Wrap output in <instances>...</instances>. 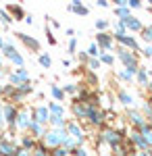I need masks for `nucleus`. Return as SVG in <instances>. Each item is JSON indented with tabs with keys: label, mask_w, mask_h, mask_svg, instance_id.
Instances as JSON below:
<instances>
[{
	"label": "nucleus",
	"mask_w": 152,
	"mask_h": 156,
	"mask_svg": "<svg viewBox=\"0 0 152 156\" xmlns=\"http://www.w3.org/2000/svg\"><path fill=\"white\" fill-rule=\"evenodd\" d=\"M48 121V110L46 108H38V123H46Z\"/></svg>",
	"instance_id": "nucleus-1"
},
{
	"label": "nucleus",
	"mask_w": 152,
	"mask_h": 156,
	"mask_svg": "<svg viewBox=\"0 0 152 156\" xmlns=\"http://www.w3.org/2000/svg\"><path fill=\"white\" fill-rule=\"evenodd\" d=\"M117 40H121L123 44H127V46H131V48H136V42H133V37H125L123 34H117Z\"/></svg>",
	"instance_id": "nucleus-2"
},
{
	"label": "nucleus",
	"mask_w": 152,
	"mask_h": 156,
	"mask_svg": "<svg viewBox=\"0 0 152 156\" xmlns=\"http://www.w3.org/2000/svg\"><path fill=\"white\" fill-rule=\"evenodd\" d=\"M106 140H108L110 144H117V142H119V135L115 131H106Z\"/></svg>",
	"instance_id": "nucleus-3"
},
{
	"label": "nucleus",
	"mask_w": 152,
	"mask_h": 156,
	"mask_svg": "<svg viewBox=\"0 0 152 156\" xmlns=\"http://www.w3.org/2000/svg\"><path fill=\"white\" fill-rule=\"evenodd\" d=\"M69 131L73 133V135H75L77 140H81V137H83V135H81V131H79V127H77V125H71V127H69Z\"/></svg>",
	"instance_id": "nucleus-4"
},
{
	"label": "nucleus",
	"mask_w": 152,
	"mask_h": 156,
	"mask_svg": "<svg viewBox=\"0 0 152 156\" xmlns=\"http://www.w3.org/2000/svg\"><path fill=\"white\" fill-rule=\"evenodd\" d=\"M125 25L131 27V29H140V23H138L136 19H125Z\"/></svg>",
	"instance_id": "nucleus-5"
},
{
	"label": "nucleus",
	"mask_w": 152,
	"mask_h": 156,
	"mask_svg": "<svg viewBox=\"0 0 152 156\" xmlns=\"http://www.w3.org/2000/svg\"><path fill=\"white\" fill-rule=\"evenodd\" d=\"M119 98L123 100V104H131V102H133V98L129 96V94H125V92H121V94H119Z\"/></svg>",
	"instance_id": "nucleus-6"
},
{
	"label": "nucleus",
	"mask_w": 152,
	"mask_h": 156,
	"mask_svg": "<svg viewBox=\"0 0 152 156\" xmlns=\"http://www.w3.org/2000/svg\"><path fill=\"white\" fill-rule=\"evenodd\" d=\"M90 119H92L94 123H100V115H98L94 108H90Z\"/></svg>",
	"instance_id": "nucleus-7"
},
{
	"label": "nucleus",
	"mask_w": 152,
	"mask_h": 156,
	"mask_svg": "<svg viewBox=\"0 0 152 156\" xmlns=\"http://www.w3.org/2000/svg\"><path fill=\"white\" fill-rule=\"evenodd\" d=\"M73 11H75V12H79V15H88V9H83V6H77V4L73 6Z\"/></svg>",
	"instance_id": "nucleus-8"
},
{
	"label": "nucleus",
	"mask_w": 152,
	"mask_h": 156,
	"mask_svg": "<svg viewBox=\"0 0 152 156\" xmlns=\"http://www.w3.org/2000/svg\"><path fill=\"white\" fill-rule=\"evenodd\" d=\"M144 137H146V144H152V131L144 129Z\"/></svg>",
	"instance_id": "nucleus-9"
},
{
	"label": "nucleus",
	"mask_w": 152,
	"mask_h": 156,
	"mask_svg": "<svg viewBox=\"0 0 152 156\" xmlns=\"http://www.w3.org/2000/svg\"><path fill=\"white\" fill-rule=\"evenodd\" d=\"M6 119H9V123H15V112H13L11 108L6 110Z\"/></svg>",
	"instance_id": "nucleus-10"
},
{
	"label": "nucleus",
	"mask_w": 152,
	"mask_h": 156,
	"mask_svg": "<svg viewBox=\"0 0 152 156\" xmlns=\"http://www.w3.org/2000/svg\"><path fill=\"white\" fill-rule=\"evenodd\" d=\"M2 150H4V154H9V156L13 154V148H11L9 144H2Z\"/></svg>",
	"instance_id": "nucleus-11"
},
{
	"label": "nucleus",
	"mask_w": 152,
	"mask_h": 156,
	"mask_svg": "<svg viewBox=\"0 0 152 156\" xmlns=\"http://www.w3.org/2000/svg\"><path fill=\"white\" fill-rule=\"evenodd\" d=\"M40 62H42L44 67H50V58H48V56H40Z\"/></svg>",
	"instance_id": "nucleus-12"
},
{
	"label": "nucleus",
	"mask_w": 152,
	"mask_h": 156,
	"mask_svg": "<svg viewBox=\"0 0 152 156\" xmlns=\"http://www.w3.org/2000/svg\"><path fill=\"white\" fill-rule=\"evenodd\" d=\"M88 52H90V54H92V56H96V54H98V48H96V44H92V46H90V50H88Z\"/></svg>",
	"instance_id": "nucleus-13"
},
{
	"label": "nucleus",
	"mask_w": 152,
	"mask_h": 156,
	"mask_svg": "<svg viewBox=\"0 0 152 156\" xmlns=\"http://www.w3.org/2000/svg\"><path fill=\"white\" fill-rule=\"evenodd\" d=\"M52 123H54L56 127H60V125H63V119H60V117H52Z\"/></svg>",
	"instance_id": "nucleus-14"
},
{
	"label": "nucleus",
	"mask_w": 152,
	"mask_h": 156,
	"mask_svg": "<svg viewBox=\"0 0 152 156\" xmlns=\"http://www.w3.org/2000/svg\"><path fill=\"white\" fill-rule=\"evenodd\" d=\"M52 94H54L56 98H60V96H63V94H60V90H59V87H52Z\"/></svg>",
	"instance_id": "nucleus-15"
},
{
	"label": "nucleus",
	"mask_w": 152,
	"mask_h": 156,
	"mask_svg": "<svg viewBox=\"0 0 152 156\" xmlns=\"http://www.w3.org/2000/svg\"><path fill=\"white\" fill-rule=\"evenodd\" d=\"M98 40H100V42H102L104 46H108V37H106V36H100V37H98Z\"/></svg>",
	"instance_id": "nucleus-16"
},
{
	"label": "nucleus",
	"mask_w": 152,
	"mask_h": 156,
	"mask_svg": "<svg viewBox=\"0 0 152 156\" xmlns=\"http://www.w3.org/2000/svg\"><path fill=\"white\" fill-rule=\"evenodd\" d=\"M140 81H142V83H146V73H144V71H140Z\"/></svg>",
	"instance_id": "nucleus-17"
},
{
	"label": "nucleus",
	"mask_w": 152,
	"mask_h": 156,
	"mask_svg": "<svg viewBox=\"0 0 152 156\" xmlns=\"http://www.w3.org/2000/svg\"><path fill=\"white\" fill-rule=\"evenodd\" d=\"M129 6H133V9H138V6H140V2H136V0H131V2H127Z\"/></svg>",
	"instance_id": "nucleus-18"
},
{
	"label": "nucleus",
	"mask_w": 152,
	"mask_h": 156,
	"mask_svg": "<svg viewBox=\"0 0 152 156\" xmlns=\"http://www.w3.org/2000/svg\"><path fill=\"white\" fill-rule=\"evenodd\" d=\"M102 60H104V62H113V56H108V54H104V56H102Z\"/></svg>",
	"instance_id": "nucleus-19"
},
{
	"label": "nucleus",
	"mask_w": 152,
	"mask_h": 156,
	"mask_svg": "<svg viewBox=\"0 0 152 156\" xmlns=\"http://www.w3.org/2000/svg\"><path fill=\"white\" fill-rule=\"evenodd\" d=\"M146 40H152V27H150V29H146Z\"/></svg>",
	"instance_id": "nucleus-20"
},
{
	"label": "nucleus",
	"mask_w": 152,
	"mask_h": 156,
	"mask_svg": "<svg viewBox=\"0 0 152 156\" xmlns=\"http://www.w3.org/2000/svg\"><path fill=\"white\" fill-rule=\"evenodd\" d=\"M96 27H100V29H104V27H106V23H104V21H98V23H96Z\"/></svg>",
	"instance_id": "nucleus-21"
},
{
	"label": "nucleus",
	"mask_w": 152,
	"mask_h": 156,
	"mask_svg": "<svg viewBox=\"0 0 152 156\" xmlns=\"http://www.w3.org/2000/svg\"><path fill=\"white\" fill-rule=\"evenodd\" d=\"M144 54H146V56H152V48H150V46H148V48L144 50Z\"/></svg>",
	"instance_id": "nucleus-22"
},
{
	"label": "nucleus",
	"mask_w": 152,
	"mask_h": 156,
	"mask_svg": "<svg viewBox=\"0 0 152 156\" xmlns=\"http://www.w3.org/2000/svg\"><path fill=\"white\" fill-rule=\"evenodd\" d=\"M56 156H67V152H65V150H59V152H56Z\"/></svg>",
	"instance_id": "nucleus-23"
},
{
	"label": "nucleus",
	"mask_w": 152,
	"mask_h": 156,
	"mask_svg": "<svg viewBox=\"0 0 152 156\" xmlns=\"http://www.w3.org/2000/svg\"><path fill=\"white\" fill-rule=\"evenodd\" d=\"M19 156H27V154H25V150H19Z\"/></svg>",
	"instance_id": "nucleus-24"
},
{
	"label": "nucleus",
	"mask_w": 152,
	"mask_h": 156,
	"mask_svg": "<svg viewBox=\"0 0 152 156\" xmlns=\"http://www.w3.org/2000/svg\"><path fill=\"white\" fill-rule=\"evenodd\" d=\"M77 156H85V154H83V150H77Z\"/></svg>",
	"instance_id": "nucleus-25"
},
{
	"label": "nucleus",
	"mask_w": 152,
	"mask_h": 156,
	"mask_svg": "<svg viewBox=\"0 0 152 156\" xmlns=\"http://www.w3.org/2000/svg\"><path fill=\"white\" fill-rule=\"evenodd\" d=\"M38 156H44V152H42V150H40V152H38Z\"/></svg>",
	"instance_id": "nucleus-26"
},
{
	"label": "nucleus",
	"mask_w": 152,
	"mask_h": 156,
	"mask_svg": "<svg viewBox=\"0 0 152 156\" xmlns=\"http://www.w3.org/2000/svg\"><path fill=\"white\" fill-rule=\"evenodd\" d=\"M0 125H2V117H0Z\"/></svg>",
	"instance_id": "nucleus-27"
},
{
	"label": "nucleus",
	"mask_w": 152,
	"mask_h": 156,
	"mask_svg": "<svg viewBox=\"0 0 152 156\" xmlns=\"http://www.w3.org/2000/svg\"><path fill=\"white\" fill-rule=\"evenodd\" d=\"M142 156H148V154H142Z\"/></svg>",
	"instance_id": "nucleus-28"
},
{
	"label": "nucleus",
	"mask_w": 152,
	"mask_h": 156,
	"mask_svg": "<svg viewBox=\"0 0 152 156\" xmlns=\"http://www.w3.org/2000/svg\"><path fill=\"white\" fill-rule=\"evenodd\" d=\"M150 87H152V83H150Z\"/></svg>",
	"instance_id": "nucleus-29"
}]
</instances>
